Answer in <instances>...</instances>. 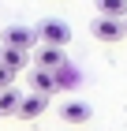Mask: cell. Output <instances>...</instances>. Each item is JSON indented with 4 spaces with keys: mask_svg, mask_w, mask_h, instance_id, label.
<instances>
[{
    "mask_svg": "<svg viewBox=\"0 0 127 131\" xmlns=\"http://www.w3.org/2000/svg\"><path fill=\"white\" fill-rule=\"evenodd\" d=\"M38 38H41V45H56V49H67L71 45V26L64 19H45L38 26Z\"/></svg>",
    "mask_w": 127,
    "mask_h": 131,
    "instance_id": "1",
    "label": "cell"
},
{
    "mask_svg": "<svg viewBox=\"0 0 127 131\" xmlns=\"http://www.w3.org/2000/svg\"><path fill=\"white\" fill-rule=\"evenodd\" d=\"M4 45H11V49H34V45H41L38 38V26H8L4 30Z\"/></svg>",
    "mask_w": 127,
    "mask_h": 131,
    "instance_id": "2",
    "label": "cell"
},
{
    "mask_svg": "<svg viewBox=\"0 0 127 131\" xmlns=\"http://www.w3.org/2000/svg\"><path fill=\"white\" fill-rule=\"evenodd\" d=\"M123 34H127V23H123V19H101V15L94 19V38H97V41H105V45L120 41Z\"/></svg>",
    "mask_w": 127,
    "mask_h": 131,
    "instance_id": "3",
    "label": "cell"
},
{
    "mask_svg": "<svg viewBox=\"0 0 127 131\" xmlns=\"http://www.w3.org/2000/svg\"><path fill=\"white\" fill-rule=\"evenodd\" d=\"M60 120H64V124H90V120H94V109H90V101L71 97V101L60 105Z\"/></svg>",
    "mask_w": 127,
    "mask_h": 131,
    "instance_id": "4",
    "label": "cell"
},
{
    "mask_svg": "<svg viewBox=\"0 0 127 131\" xmlns=\"http://www.w3.org/2000/svg\"><path fill=\"white\" fill-rule=\"evenodd\" d=\"M34 64H38V68H45V71H60L64 64H67V56H64V49H56V45H38Z\"/></svg>",
    "mask_w": 127,
    "mask_h": 131,
    "instance_id": "5",
    "label": "cell"
},
{
    "mask_svg": "<svg viewBox=\"0 0 127 131\" xmlns=\"http://www.w3.org/2000/svg\"><path fill=\"white\" fill-rule=\"evenodd\" d=\"M45 109H49V94H34L30 90L22 97V105H19V120H38Z\"/></svg>",
    "mask_w": 127,
    "mask_h": 131,
    "instance_id": "6",
    "label": "cell"
},
{
    "mask_svg": "<svg viewBox=\"0 0 127 131\" xmlns=\"http://www.w3.org/2000/svg\"><path fill=\"white\" fill-rule=\"evenodd\" d=\"M26 82H30V90H34V94H52V90H56V71L34 68V71L26 75Z\"/></svg>",
    "mask_w": 127,
    "mask_h": 131,
    "instance_id": "7",
    "label": "cell"
},
{
    "mask_svg": "<svg viewBox=\"0 0 127 131\" xmlns=\"http://www.w3.org/2000/svg\"><path fill=\"white\" fill-rule=\"evenodd\" d=\"M0 64L11 68L15 75H19V71L30 64V52H26V49H11V45H4V49H0Z\"/></svg>",
    "mask_w": 127,
    "mask_h": 131,
    "instance_id": "8",
    "label": "cell"
},
{
    "mask_svg": "<svg viewBox=\"0 0 127 131\" xmlns=\"http://www.w3.org/2000/svg\"><path fill=\"white\" fill-rule=\"evenodd\" d=\"M22 97H26V94L15 90V86H11V90H0V116H19Z\"/></svg>",
    "mask_w": 127,
    "mask_h": 131,
    "instance_id": "9",
    "label": "cell"
},
{
    "mask_svg": "<svg viewBox=\"0 0 127 131\" xmlns=\"http://www.w3.org/2000/svg\"><path fill=\"white\" fill-rule=\"evenodd\" d=\"M97 15L101 19H123L127 23V0H97Z\"/></svg>",
    "mask_w": 127,
    "mask_h": 131,
    "instance_id": "10",
    "label": "cell"
},
{
    "mask_svg": "<svg viewBox=\"0 0 127 131\" xmlns=\"http://www.w3.org/2000/svg\"><path fill=\"white\" fill-rule=\"evenodd\" d=\"M11 82H15V71L0 64V90H11Z\"/></svg>",
    "mask_w": 127,
    "mask_h": 131,
    "instance_id": "11",
    "label": "cell"
}]
</instances>
